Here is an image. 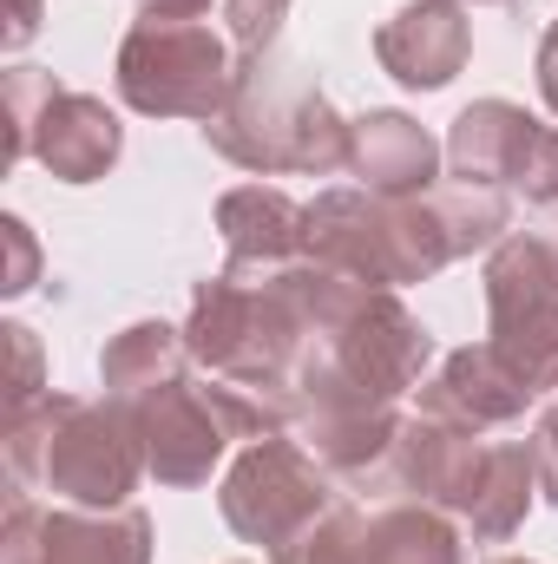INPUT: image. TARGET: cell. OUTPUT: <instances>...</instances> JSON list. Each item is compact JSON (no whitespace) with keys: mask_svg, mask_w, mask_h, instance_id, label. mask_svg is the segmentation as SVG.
Segmentation results:
<instances>
[{"mask_svg":"<svg viewBox=\"0 0 558 564\" xmlns=\"http://www.w3.org/2000/svg\"><path fill=\"white\" fill-rule=\"evenodd\" d=\"M184 341L204 375L257 388L289 408V421H302L296 375L309 355V322L289 295V263H224L204 276L184 315Z\"/></svg>","mask_w":558,"mask_h":564,"instance_id":"6da1fadb","label":"cell"},{"mask_svg":"<svg viewBox=\"0 0 558 564\" xmlns=\"http://www.w3.org/2000/svg\"><path fill=\"white\" fill-rule=\"evenodd\" d=\"M204 144L237 164V171H309V177H329V171H348V151H355V119H342L315 73L289 53H257V59H237V86L224 99V112L204 126Z\"/></svg>","mask_w":558,"mask_h":564,"instance_id":"7a4b0ae2","label":"cell"},{"mask_svg":"<svg viewBox=\"0 0 558 564\" xmlns=\"http://www.w3.org/2000/svg\"><path fill=\"white\" fill-rule=\"evenodd\" d=\"M7 473L26 492H60L66 506L119 512L151 466L132 414L106 394H40L26 414H7Z\"/></svg>","mask_w":558,"mask_h":564,"instance_id":"3957f363","label":"cell"},{"mask_svg":"<svg viewBox=\"0 0 558 564\" xmlns=\"http://www.w3.org/2000/svg\"><path fill=\"white\" fill-rule=\"evenodd\" d=\"M440 191V184H433ZM375 197V191H322L309 204V263H329L375 289H408L460 263L440 197Z\"/></svg>","mask_w":558,"mask_h":564,"instance_id":"277c9868","label":"cell"},{"mask_svg":"<svg viewBox=\"0 0 558 564\" xmlns=\"http://www.w3.org/2000/svg\"><path fill=\"white\" fill-rule=\"evenodd\" d=\"M342 506L335 492V473L289 433H270V440H250L237 453V466L224 473L217 486V512L224 525L257 545L270 564H289L302 552V539Z\"/></svg>","mask_w":558,"mask_h":564,"instance_id":"5b68a950","label":"cell"},{"mask_svg":"<svg viewBox=\"0 0 558 564\" xmlns=\"http://www.w3.org/2000/svg\"><path fill=\"white\" fill-rule=\"evenodd\" d=\"M112 86L144 119H197V126H211L224 112L230 86H237V59L204 20L139 13L132 33L119 40Z\"/></svg>","mask_w":558,"mask_h":564,"instance_id":"8992f818","label":"cell"},{"mask_svg":"<svg viewBox=\"0 0 558 564\" xmlns=\"http://www.w3.org/2000/svg\"><path fill=\"white\" fill-rule=\"evenodd\" d=\"M0 106H7V151H0V164L40 158L60 184H99L119 164V151H126L119 112L99 93L60 86L46 66H7Z\"/></svg>","mask_w":558,"mask_h":564,"instance_id":"52a82bcc","label":"cell"},{"mask_svg":"<svg viewBox=\"0 0 558 564\" xmlns=\"http://www.w3.org/2000/svg\"><path fill=\"white\" fill-rule=\"evenodd\" d=\"M486 341L493 355L533 388H558V270L539 243V230H513L493 257H486Z\"/></svg>","mask_w":558,"mask_h":564,"instance_id":"ba28073f","label":"cell"},{"mask_svg":"<svg viewBox=\"0 0 558 564\" xmlns=\"http://www.w3.org/2000/svg\"><path fill=\"white\" fill-rule=\"evenodd\" d=\"M447 164L460 184H486L526 204H558V132L513 99H473L447 132Z\"/></svg>","mask_w":558,"mask_h":564,"instance_id":"9c48e42d","label":"cell"},{"mask_svg":"<svg viewBox=\"0 0 558 564\" xmlns=\"http://www.w3.org/2000/svg\"><path fill=\"white\" fill-rule=\"evenodd\" d=\"M0 564H151V519L139 506H40L26 486H13L0 519Z\"/></svg>","mask_w":558,"mask_h":564,"instance_id":"30bf717a","label":"cell"},{"mask_svg":"<svg viewBox=\"0 0 558 564\" xmlns=\"http://www.w3.org/2000/svg\"><path fill=\"white\" fill-rule=\"evenodd\" d=\"M289 564H466V552H460V525L440 506L388 499L362 512L342 499Z\"/></svg>","mask_w":558,"mask_h":564,"instance_id":"8fae6325","label":"cell"},{"mask_svg":"<svg viewBox=\"0 0 558 564\" xmlns=\"http://www.w3.org/2000/svg\"><path fill=\"white\" fill-rule=\"evenodd\" d=\"M112 408L132 414L144 440V466H151L158 486H204L211 466L224 459V446L237 440L230 421L217 414V401H211V381H191V375L151 388L139 401H112Z\"/></svg>","mask_w":558,"mask_h":564,"instance_id":"7c38bea8","label":"cell"},{"mask_svg":"<svg viewBox=\"0 0 558 564\" xmlns=\"http://www.w3.org/2000/svg\"><path fill=\"white\" fill-rule=\"evenodd\" d=\"M539 394L493 355V341H473V348H453L427 381L415 388V414H433L447 426H466V433H493V426H513Z\"/></svg>","mask_w":558,"mask_h":564,"instance_id":"4fadbf2b","label":"cell"},{"mask_svg":"<svg viewBox=\"0 0 558 564\" xmlns=\"http://www.w3.org/2000/svg\"><path fill=\"white\" fill-rule=\"evenodd\" d=\"M473 53V26L460 0H408L395 20L375 26V59L388 79L415 86V93H440L466 73Z\"/></svg>","mask_w":558,"mask_h":564,"instance_id":"5bb4252c","label":"cell"},{"mask_svg":"<svg viewBox=\"0 0 558 564\" xmlns=\"http://www.w3.org/2000/svg\"><path fill=\"white\" fill-rule=\"evenodd\" d=\"M348 171L375 197H427L440 177V144L408 112H368V119H355Z\"/></svg>","mask_w":558,"mask_h":564,"instance_id":"9a60e30c","label":"cell"},{"mask_svg":"<svg viewBox=\"0 0 558 564\" xmlns=\"http://www.w3.org/2000/svg\"><path fill=\"white\" fill-rule=\"evenodd\" d=\"M217 237L230 263H296L309 257V204L277 184H237L217 197Z\"/></svg>","mask_w":558,"mask_h":564,"instance_id":"2e32d148","label":"cell"},{"mask_svg":"<svg viewBox=\"0 0 558 564\" xmlns=\"http://www.w3.org/2000/svg\"><path fill=\"white\" fill-rule=\"evenodd\" d=\"M533 492H539V453H533V440H493L486 446V466L473 479V499L460 512V525L480 545H506L526 525Z\"/></svg>","mask_w":558,"mask_h":564,"instance_id":"e0dca14e","label":"cell"},{"mask_svg":"<svg viewBox=\"0 0 558 564\" xmlns=\"http://www.w3.org/2000/svg\"><path fill=\"white\" fill-rule=\"evenodd\" d=\"M282 20H289V0H224V26H230V46H237V59L277 53Z\"/></svg>","mask_w":558,"mask_h":564,"instance_id":"ac0fdd59","label":"cell"},{"mask_svg":"<svg viewBox=\"0 0 558 564\" xmlns=\"http://www.w3.org/2000/svg\"><path fill=\"white\" fill-rule=\"evenodd\" d=\"M7 335V348H13V394H7V414H26L33 401H40V341H33V328H20V322H7L0 328Z\"/></svg>","mask_w":558,"mask_h":564,"instance_id":"d6986e66","label":"cell"},{"mask_svg":"<svg viewBox=\"0 0 558 564\" xmlns=\"http://www.w3.org/2000/svg\"><path fill=\"white\" fill-rule=\"evenodd\" d=\"M0 237H7V276H0V295H26L33 282H40V243H33V230L20 224V217H0Z\"/></svg>","mask_w":558,"mask_h":564,"instance_id":"ffe728a7","label":"cell"},{"mask_svg":"<svg viewBox=\"0 0 558 564\" xmlns=\"http://www.w3.org/2000/svg\"><path fill=\"white\" fill-rule=\"evenodd\" d=\"M533 453H539V492H546V506H558V401L539 414Z\"/></svg>","mask_w":558,"mask_h":564,"instance_id":"44dd1931","label":"cell"},{"mask_svg":"<svg viewBox=\"0 0 558 564\" xmlns=\"http://www.w3.org/2000/svg\"><path fill=\"white\" fill-rule=\"evenodd\" d=\"M40 33V0H13V13H7V33H0V46L7 53H20L26 40Z\"/></svg>","mask_w":558,"mask_h":564,"instance_id":"7402d4cb","label":"cell"},{"mask_svg":"<svg viewBox=\"0 0 558 564\" xmlns=\"http://www.w3.org/2000/svg\"><path fill=\"white\" fill-rule=\"evenodd\" d=\"M539 93H546V106L558 112V20L546 26V40H539Z\"/></svg>","mask_w":558,"mask_h":564,"instance_id":"603a6c76","label":"cell"},{"mask_svg":"<svg viewBox=\"0 0 558 564\" xmlns=\"http://www.w3.org/2000/svg\"><path fill=\"white\" fill-rule=\"evenodd\" d=\"M144 13H178V20H197V13H211V0H139Z\"/></svg>","mask_w":558,"mask_h":564,"instance_id":"cb8c5ba5","label":"cell"},{"mask_svg":"<svg viewBox=\"0 0 558 564\" xmlns=\"http://www.w3.org/2000/svg\"><path fill=\"white\" fill-rule=\"evenodd\" d=\"M539 243H546V257H552V270H558V204H552V217L539 224Z\"/></svg>","mask_w":558,"mask_h":564,"instance_id":"d4e9b609","label":"cell"},{"mask_svg":"<svg viewBox=\"0 0 558 564\" xmlns=\"http://www.w3.org/2000/svg\"><path fill=\"white\" fill-rule=\"evenodd\" d=\"M460 7H513V0H460Z\"/></svg>","mask_w":558,"mask_h":564,"instance_id":"484cf974","label":"cell"},{"mask_svg":"<svg viewBox=\"0 0 558 564\" xmlns=\"http://www.w3.org/2000/svg\"><path fill=\"white\" fill-rule=\"evenodd\" d=\"M493 564H533V558H493Z\"/></svg>","mask_w":558,"mask_h":564,"instance_id":"4316f807","label":"cell"}]
</instances>
